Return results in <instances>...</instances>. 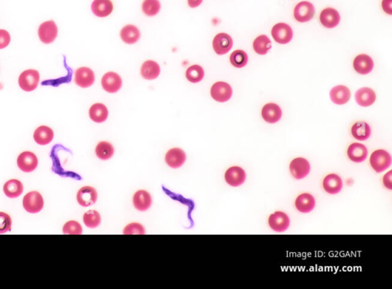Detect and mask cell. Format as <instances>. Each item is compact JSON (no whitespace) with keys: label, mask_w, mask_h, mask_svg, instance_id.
<instances>
[{"label":"cell","mask_w":392,"mask_h":289,"mask_svg":"<svg viewBox=\"0 0 392 289\" xmlns=\"http://www.w3.org/2000/svg\"><path fill=\"white\" fill-rule=\"evenodd\" d=\"M370 165L376 173H382L391 167V155L385 150H377L371 154Z\"/></svg>","instance_id":"6da1fadb"},{"label":"cell","mask_w":392,"mask_h":289,"mask_svg":"<svg viewBox=\"0 0 392 289\" xmlns=\"http://www.w3.org/2000/svg\"><path fill=\"white\" fill-rule=\"evenodd\" d=\"M40 73L34 69L26 70L20 75L18 84L25 92H32L38 87Z\"/></svg>","instance_id":"7a4b0ae2"},{"label":"cell","mask_w":392,"mask_h":289,"mask_svg":"<svg viewBox=\"0 0 392 289\" xmlns=\"http://www.w3.org/2000/svg\"><path fill=\"white\" fill-rule=\"evenodd\" d=\"M232 87L230 84L224 82L215 83L211 88V96L218 102H226L232 96Z\"/></svg>","instance_id":"3957f363"},{"label":"cell","mask_w":392,"mask_h":289,"mask_svg":"<svg viewBox=\"0 0 392 289\" xmlns=\"http://www.w3.org/2000/svg\"><path fill=\"white\" fill-rule=\"evenodd\" d=\"M43 197L39 192H29L23 198V207L28 212L37 213L43 209Z\"/></svg>","instance_id":"277c9868"},{"label":"cell","mask_w":392,"mask_h":289,"mask_svg":"<svg viewBox=\"0 0 392 289\" xmlns=\"http://www.w3.org/2000/svg\"><path fill=\"white\" fill-rule=\"evenodd\" d=\"M271 35L277 43L284 45L291 41L293 32L289 25L286 23H278L273 27Z\"/></svg>","instance_id":"5b68a950"},{"label":"cell","mask_w":392,"mask_h":289,"mask_svg":"<svg viewBox=\"0 0 392 289\" xmlns=\"http://www.w3.org/2000/svg\"><path fill=\"white\" fill-rule=\"evenodd\" d=\"M290 171L295 179H304L310 173V163L306 159L298 157V158L292 160L291 163H290Z\"/></svg>","instance_id":"8992f818"},{"label":"cell","mask_w":392,"mask_h":289,"mask_svg":"<svg viewBox=\"0 0 392 289\" xmlns=\"http://www.w3.org/2000/svg\"><path fill=\"white\" fill-rule=\"evenodd\" d=\"M315 8L312 3L304 1L298 3L294 9V17L300 23L309 22L313 18Z\"/></svg>","instance_id":"52a82bcc"},{"label":"cell","mask_w":392,"mask_h":289,"mask_svg":"<svg viewBox=\"0 0 392 289\" xmlns=\"http://www.w3.org/2000/svg\"><path fill=\"white\" fill-rule=\"evenodd\" d=\"M41 41L45 44H50L55 40L58 35V27L52 20L45 22L40 26L38 31Z\"/></svg>","instance_id":"ba28073f"},{"label":"cell","mask_w":392,"mask_h":289,"mask_svg":"<svg viewBox=\"0 0 392 289\" xmlns=\"http://www.w3.org/2000/svg\"><path fill=\"white\" fill-rule=\"evenodd\" d=\"M268 223L270 227L275 232H284L290 226V219L287 214L277 211L270 215Z\"/></svg>","instance_id":"9c48e42d"},{"label":"cell","mask_w":392,"mask_h":289,"mask_svg":"<svg viewBox=\"0 0 392 289\" xmlns=\"http://www.w3.org/2000/svg\"><path fill=\"white\" fill-rule=\"evenodd\" d=\"M18 168L25 173H31L38 166V158L33 153L26 151L22 153L17 159Z\"/></svg>","instance_id":"30bf717a"},{"label":"cell","mask_w":392,"mask_h":289,"mask_svg":"<svg viewBox=\"0 0 392 289\" xmlns=\"http://www.w3.org/2000/svg\"><path fill=\"white\" fill-rule=\"evenodd\" d=\"M212 45L215 53L219 56H222L232 49L233 46V40L228 34L219 33L215 35Z\"/></svg>","instance_id":"8fae6325"},{"label":"cell","mask_w":392,"mask_h":289,"mask_svg":"<svg viewBox=\"0 0 392 289\" xmlns=\"http://www.w3.org/2000/svg\"><path fill=\"white\" fill-rule=\"evenodd\" d=\"M122 79L118 74L110 71L103 76L101 80L103 88L108 93H117L122 87Z\"/></svg>","instance_id":"7c38bea8"},{"label":"cell","mask_w":392,"mask_h":289,"mask_svg":"<svg viewBox=\"0 0 392 289\" xmlns=\"http://www.w3.org/2000/svg\"><path fill=\"white\" fill-rule=\"evenodd\" d=\"M225 179L229 185L239 187L245 182L246 173L240 167H232L228 169L225 175Z\"/></svg>","instance_id":"4fadbf2b"},{"label":"cell","mask_w":392,"mask_h":289,"mask_svg":"<svg viewBox=\"0 0 392 289\" xmlns=\"http://www.w3.org/2000/svg\"><path fill=\"white\" fill-rule=\"evenodd\" d=\"M95 76L94 71L87 67H81L76 70L74 82L79 87L86 88L90 87L95 83Z\"/></svg>","instance_id":"5bb4252c"},{"label":"cell","mask_w":392,"mask_h":289,"mask_svg":"<svg viewBox=\"0 0 392 289\" xmlns=\"http://www.w3.org/2000/svg\"><path fill=\"white\" fill-rule=\"evenodd\" d=\"M98 200V193L94 187H84L80 189L77 194L78 203L81 207H88L94 205Z\"/></svg>","instance_id":"9a60e30c"},{"label":"cell","mask_w":392,"mask_h":289,"mask_svg":"<svg viewBox=\"0 0 392 289\" xmlns=\"http://www.w3.org/2000/svg\"><path fill=\"white\" fill-rule=\"evenodd\" d=\"M165 160L169 167L177 169L184 165L186 160V155L180 148H172L165 154Z\"/></svg>","instance_id":"2e32d148"},{"label":"cell","mask_w":392,"mask_h":289,"mask_svg":"<svg viewBox=\"0 0 392 289\" xmlns=\"http://www.w3.org/2000/svg\"><path fill=\"white\" fill-rule=\"evenodd\" d=\"M320 23L328 29H332L338 26L340 22V15L338 11L332 8H326L322 11L320 16Z\"/></svg>","instance_id":"e0dca14e"},{"label":"cell","mask_w":392,"mask_h":289,"mask_svg":"<svg viewBox=\"0 0 392 289\" xmlns=\"http://www.w3.org/2000/svg\"><path fill=\"white\" fill-rule=\"evenodd\" d=\"M353 67L359 74L368 75L372 71L374 62L370 56L364 54L359 55L354 59Z\"/></svg>","instance_id":"ac0fdd59"},{"label":"cell","mask_w":392,"mask_h":289,"mask_svg":"<svg viewBox=\"0 0 392 289\" xmlns=\"http://www.w3.org/2000/svg\"><path fill=\"white\" fill-rule=\"evenodd\" d=\"M356 101L362 107L372 105L376 100V95L374 91L369 87H362L356 92L354 95Z\"/></svg>","instance_id":"d6986e66"},{"label":"cell","mask_w":392,"mask_h":289,"mask_svg":"<svg viewBox=\"0 0 392 289\" xmlns=\"http://www.w3.org/2000/svg\"><path fill=\"white\" fill-rule=\"evenodd\" d=\"M323 188L329 194H337L343 189V180L335 173L327 175L323 179Z\"/></svg>","instance_id":"ffe728a7"},{"label":"cell","mask_w":392,"mask_h":289,"mask_svg":"<svg viewBox=\"0 0 392 289\" xmlns=\"http://www.w3.org/2000/svg\"><path fill=\"white\" fill-rule=\"evenodd\" d=\"M262 115L266 122L274 124L281 120L282 117V111L277 104L269 103L264 106Z\"/></svg>","instance_id":"44dd1931"},{"label":"cell","mask_w":392,"mask_h":289,"mask_svg":"<svg viewBox=\"0 0 392 289\" xmlns=\"http://www.w3.org/2000/svg\"><path fill=\"white\" fill-rule=\"evenodd\" d=\"M91 10L96 16L104 18L112 13L114 5L110 0H94Z\"/></svg>","instance_id":"7402d4cb"},{"label":"cell","mask_w":392,"mask_h":289,"mask_svg":"<svg viewBox=\"0 0 392 289\" xmlns=\"http://www.w3.org/2000/svg\"><path fill=\"white\" fill-rule=\"evenodd\" d=\"M351 98L350 90L344 85H338L330 91V98L332 102L338 105L346 104Z\"/></svg>","instance_id":"603a6c76"},{"label":"cell","mask_w":392,"mask_h":289,"mask_svg":"<svg viewBox=\"0 0 392 289\" xmlns=\"http://www.w3.org/2000/svg\"><path fill=\"white\" fill-rule=\"evenodd\" d=\"M348 157L353 162L362 163L366 160L368 157V149L362 143H354L348 148Z\"/></svg>","instance_id":"cb8c5ba5"},{"label":"cell","mask_w":392,"mask_h":289,"mask_svg":"<svg viewBox=\"0 0 392 289\" xmlns=\"http://www.w3.org/2000/svg\"><path fill=\"white\" fill-rule=\"evenodd\" d=\"M134 207L139 211H146L152 205V197L146 190L136 192L133 198Z\"/></svg>","instance_id":"d4e9b609"},{"label":"cell","mask_w":392,"mask_h":289,"mask_svg":"<svg viewBox=\"0 0 392 289\" xmlns=\"http://www.w3.org/2000/svg\"><path fill=\"white\" fill-rule=\"evenodd\" d=\"M315 201L310 193H303L296 198L295 207L299 212L308 213L315 208Z\"/></svg>","instance_id":"484cf974"},{"label":"cell","mask_w":392,"mask_h":289,"mask_svg":"<svg viewBox=\"0 0 392 289\" xmlns=\"http://www.w3.org/2000/svg\"><path fill=\"white\" fill-rule=\"evenodd\" d=\"M142 77L146 80H154L160 74V67L157 62L149 60L145 62L141 67Z\"/></svg>","instance_id":"4316f807"},{"label":"cell","mask_w":392,"mask_h":289,"mask_svg":"<svg viewBox=\"0 0 392 289\" xmlns=\"http://www.w3.org/2000/svg\"><path fill=\"white\" fill-rule=\"evenodd\" d=\"M89 116L95 122L103 123L108 118V110L104 104L97 103L90 107Z\"/></svg>","instance_id":"83f0119b"},{"label":"cell","mask_w":392,"mask_h":289,"mask_svg":"<svg viewBox=\"0 0 392 289\" xmlns=\"http://www.w3.org/2000/svg\"><path fill=\"white\" fill-rule=\"evenodd\" d=\"M120 38L125 43L132 45L140 40V30L135 26L127 25L120 31Z\"/></svg>","instance_id":"f1b7e54d"},{"label":"cell","mask_w":392,"mask_h":289,"mask_svg":"<svg viewBox=\"0 0 392 289\" xmlns=\"http://www.w3.org/2000/svg\"><path fill=\"white\" fill-rule=\"evenodd\" d=\"M54 138V132L47 126H40L34 133V140L40 145H46L51 143Z\"/></svg>","instance_id":"f546056e"},{"label":"cell","mask_w":392,"mask_h":289,"mask_svg":"<svg viewBox=\"0 0 392 289\" xmlns=\"http://www.w3.org/2000/svg\"><path fill=\"white\" fill-rule=\"evenodd\" d=\"M5 194L9 198H17L23 193V185L18 179H10L3 187Z\"/></svg>","instance_id":"4dcf8cb0"},{"label":"cell","mask_w":392,"mask_h":289,"mask_svg":"<svg viewBox=\"0 0 392 289\" xmlns=\"http://www.w3.org/2000/svg\"><path fill=\"white\" fill-rule=\"evenodd\" d=\"M352 135L356 140H367L371 135V128L366 122H357L352 127Z\"/></svg>","instance_id":"1f68e13d"},{"label":"cell","mask_w":392,"mask_h":289,"mask_svg":"<svg viewBox=\"0 0 392 289\" xmlns=\"http://www.w3.org/2000/svg\"><path fill=\"white\" fill-rule=\"evenodd\" d=\"M95 152L98 158L102 160H107L113 157L115 154V148L109 142L101 141L97 145Z\"/></svg>","instance_id":"d6a6232c"},{"label":"cell","mask_w":392,"mask_h":289,"mask_svg":"<svg viewBox=\"0 0 392 289\" xmlns=\"http://www.w3.org/2000/svg\"><path fill=\"white\" fill-rule=\"evenodd\" d=\"M253 48L257 54L262 55V56L266 55L271 48V40L267 35H260L254 40Z\"/></svg>","instance_id":"836d02e7"},{"label":"cell","mask_w":392,"mask_h":289,"mask_svg":"<svg viewBox=\"0 0 392 289\" xmlns=\"http://www.w3.org/2000/svg\"><path fill=\"white\" fill-rule=\"evenodd\" d=\"M83 220L87 227L95 229L101 224V217L98 211L89 210L84 214Z\"/></svg>","instance_id":"e575fe53"},{"label":"cell","mask_w":392,"mask_h":289,"mask_svg":"<svg viewBox=\"0 0 392 289\" xmlns=\"http://www.w3.org/2000/svg\"><path fill=\"white\" fill-rule=\"evenodd\" d=\"M204 76V69L200 65H192L187 69L185 77L192 83H198L202 80Z\"/></svg>","instance_id":"d590c367"},{"label":"cell","mask_w":392,"mask_h":289,"mask_svg":"<svg viewBox=\"0 0 392 289\" xmlns=\"http://www.w3.org/2000/svg\"><path fill=\"white\" fill-rule=\"evenodd\" d=\"M161 9L159 0H144L142 4V10L148 16H154L159 13Z\"/></svg>","instance_id":"8d00e7d4"},{"label":"cell","mask_w":392,"mask_h":289,"mask_svg":"<svg viewBox=\"0 0 392 289\" xmlns=\"http://www.w3.org/2000/svg\"><path fill=\"white\" fill-rule=\"evenodd\" d=\"M230 62L235 68H243L248 64V55L242 50H236L231 55Z\"/></svg>","instance_id":"74e56055"},{"label":"cell","mask_w":392,"mask_h":289,"mask_svg":"<svg viewBox=\"0 0 392 289\" xmlns=\"http://www.w3.org/2000/svg\"><path fill=\"white\" fill-rule=\"evenodd\" d=\"M64 234H70V235H81L82 233V227L78 222L71 221L65 223L63 227Z\"/></svg>","instance_id":"f35d334b"},{"label":"cell","mask_w":392,"mask_h":289,"mask_svg":"<svg viewBox=\"0 0 392 289\" xmlns=\"http://www.w3.org/2000/svg\"><path fill=\"white\" fill-rule=\"evenodd\" d=\"M12 219L6 212H0V234L6 233L11 230Z\"/></svg>","instance_id":"ab89813d"},{"label":"cell","mask_w":392,"mask_h":289,"mask_svg":"<svg viewBox=\"0 0 392 289\" xmlns=\"http://www.w3.org/2000/svg\"><path fill=\"white\" fill-rule=\"evenodd\" d=\"M123 234L124 235H133V234H138V235H143L145 234V229L140 223H133L128 224L123 229Z\"/></svg>","instance_id":"60d3db41"},{"label":"cell","mask_w":392,"mask_h":289,"mask_svg":"<svg viewBox=\"0 0 392 289\" xmlns=\"http://www.w3.org/2000/svg\"><path fill=\"white\" fill-rule=\"evenodd\" d=\"M11 41V37L7 31L0 29V49L6 48Z\"/></svg>","instance_id":"b9f144b4"},{"label":"cell","mask_w":392,"mask_h":289,"mask_svg":"<svg viewBox=\"0 0 392 289\" xmlns=\"http://www.w3.org/2000/svg\"><path fill=\"white\" fill-rule=\"evenodd\" d=\"M391 178H392L391 170V171L388 172V173H387L386 174H385L383 177L384 186H385V187H386L387 189H388V190H392Z\"/></svg>","instance_id":"7bdbcfd3"},{"label":"cell","mask_w":392,"mask_h":289,"mask_svg":"<svg viewBox=\"0 0 392 289\" xmlns=\"http://www.w3.org/2000/svg\"><path fill=\"white\" fill-rule=\"evenodd\" d=\"M382 8L385 12L388 15H392V0H383L382 1Z\"/></svg>","instance_id":"ee69618b"},{"label":"cell","mask_w":392,"mask_h":289,"mask_svg":"<svg viewBox=\"0 0 392 289\" xmlns=\"http://www.w3.org/2000/svg\"><path fill=\"white\" fill-rule=\"evenodd\" d=\"M202 1L203 0H188V4L190 7L196 8L201 4Z\"/></svg>","instance_id":"f6af8a7d"}]
</instances>
